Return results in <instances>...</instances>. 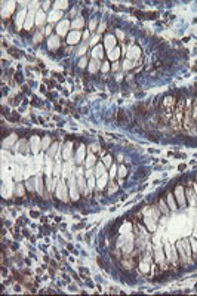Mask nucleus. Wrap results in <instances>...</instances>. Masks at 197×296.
<instances>
[{"label":"nucleus","instance_id":"3","mask_svg":"<svg viewBox=\"0 0 197 296\" xmlns=\"http://www.w3.org/2000/svg\"><path fill=\"white\" fill-rule=\"evenodd\" d=\"M182 243V247L185 249V252H187V256H191V250H190V246H188V241L185 240V241H181Z\"/></svg>","mask_w":197,"mask_h":296},{"label":"nucleus","instance_id":"1","mask_svg":"<svg viewBox=\"0 0 197 296\" xmlns=\"http://www.w3.org/2000/svg\"><path fill=\"white\" fill-rule=\"evenodd\" d=\"M151 110V105L150 104H145V102H139V104L135 107V111H137L138 115H145V114H148Z\"/></svg>","mask_w":197,"mask_h":296},{"label":"nucleus","instance_id":"6","mask_svg":"<svg viewBox=\"0 0 197 296\" xmlns=\"http://www.w3.org/2000/svg\"><path fill=\"white\" fill-rule=\"evenodd\" d=\"M191 241H193V243H194V247H196V255H194V256H197V243H196V241H194V240H193V238H191Z\"/></svg>","mask_w":197,"mask_h":296},{"label":"nucleus","instance_id":"4","mask_svg":"<svg viewBox=\"0 0 197 296\" xmlns=\"http://www.w3.org/2000/svg\"><path fill=\"white\" fill-rule=\"evenodd\" d=\"M160 209L163 210V213H165V215H167V213H169V210L166 209V206H165V201H163V200H160Z\"/></svg>","mask_w":197,"mask_h":296},{"label":"nucleus","instance_id":"2","mask_svg":"<svg viewBox=\"0 0 197 296\" xmlns=\"http://www.w3.org/2000/svg\"><path fill=\"white\" fill-rule=\"evenodd\" d=\"M176 249H178V256H179V259H181V264H182V265H184V264H187L185 253H184V250H182V244H181V243L176 244Z\"/></svg>","mask_w":197,"mask_h":296},{"label":"nucleus","instance_id":"5","mask_svg":"<svg viewBox=\"0 0 197 296\" xmlns=\"http://www.w3.org/2000/svg\"><path fill=\"white\" fill-rule=\"evenodd\" d=\"M117 120H119V122H123V120H125V113H123L121 110L117 113Z\"/></svg>","mask_w":197,"mask_h":296}]
</instances>
